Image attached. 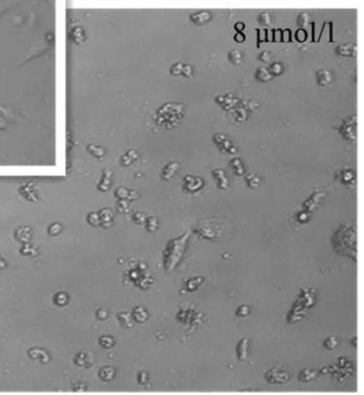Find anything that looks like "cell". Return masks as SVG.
Returning a JSON list of instances; mask_svg holds the SVG:
<instances>
[{"instance_id": "cell-35", "label": "cell", "mask_w": 364, "mask_h": 395, "mask_svg": "<svg viewBox=\"0 0 364 395\" xmlns=\"http://www.w3.org/2000/svg\"><path fill=\"white\" fill-rule=\"evenodd\" d=\"M270 58H271V54H270L268 51H263V52L260 54V60L262 61V62H264V63L269 62Z\"/></svg>"}, {"instance_id": "cell-36", "label": "cell", "mask_w": 364, "mask_h": 395, "mask_svg": "<svg viewBox=\"0 0 364 395\" xmlns=\"http://www.w3.org/2000/svg\"><path fill=\"white\" fill-rule=\"evenodd\" d=\"M147 378H149V376H147V374L145 373V372H141L140 374H139V382L140 384H145V382L147 381Z\"/></svg>"}, {"instance_id": "cell-31", "label": "cell", "mask_w": 364, "mask_h": 395, "mask_svg": "<svg viewBox=\"0 0 364 395\" xmlns=\"http://www.w3.org/2000/svg\"><path fill=\"white\" fill-rule=\"evenodd\" d=\"M249 312H250V309H249V307L248 306H240L238 309L236 310V314H237V317H240V318H244V317H247L249 314Z\"/></svg>"}, {"instance_id": "cell-28", "label": "cell", "mask_w": 364, "mask_h": 395, "mask_svg": "<svg viewBox=\"0 0 364 395\" xmlns=\"http://www.w3.org/2000/svg\"><path fill=\"white\" fill-rule=\"evenodd\" d=\"M145 222H146L147 230H149L150 232L155 231L158 228V220L155 217H151V218L147 219Z\"/></svg>"}, {"instance_id": "cell-27", "label": "cell", "mask_w": 364, "mask_h": 395, "mask_svg": "<svg viewBox=\"0 0 364 395\" xmlns=\"http://www.w3.org/2000/svg\"><path fill=\"white\" fill-rule=\"evenodd\" d=\"M137 157H138V155H137V152H136L135 150H131V151H128L126 155L123 157V160H122V163H123V165H128V164H131L134 160H136L137 159Z\"/></svg>"}, {"instance_id": "cell-3", "label": "cell", "mask_w": 364, "mask_h": 395, "mask_svg": "<svg viewBox=\"0 0 364 395\" xmlns=\"http://www.w3.org/2000/svg\"><path fill=\"white\" fill-rule=\"evenodd\" d=\"M338 131L343 135V138L347 141L354 142L357 139V117L350 116L344 120L341 124Z\"/></svg>"}, {"instance_id": "cell-22", "label": "cell", "mask_w": 364, "mask_h": 395, "mask_svg": "<svg viewBox=\"0 0 364 395\" xmlns=\"http://www.w3.org/2000/svg\"><path fill=\"white\" fill-rule=\"evenodd\" d=\"M204 280V278H202V277H196V278H191L187 281L186 283V289L187 291L191 292V291H195V290L198 288L201 283Z\"/></svg>"}, {"instance_id": "cell-25", "label": "cell", "mask_w": 364, "mask_h": 395, "mask_svg": "<svg viewBox=\"0 0 364 395\" xmlns=\"http://www.w3.org/2000/svg\"><path fill=\"white\" fill-rule=\"evenodd\" d=\"M258 22H260L261 25H264V26H269L270 24H273V17H271L269 12H263L258 16Z\"/></svg>"}, {"instance_id": "cell-38", "label": "cell", "mask_w": 364, "mask_h": 395, "mask_svg": "<svg viewBox=\"0 0 364 395\" xmlns=\"http://www.w3.org/2000/svg\"><path fill=\"white\" fill-rule=\"evenodd\" d=\"M244 28H245V25L242 24V23H238V24L235 25V29H237L238 32H242Z\"/></svg>"}, {"instance_id": "cell-5", "label": "cell", "mask_w": 364, "mask_h": 395, "mask_svg": "<svg viewBox=\"0 0 364 395\" xmlns=\"http://www.w3.org/2000/svg\"><path fill=\"white\" fill-rule=\"evenodd\" d=\"M203 187V180L199 177L187 175L184 178V189L189 193L199 191Z\"/></svg>"}, {"instance_id": "cell-29", "label": "cell", "mask_w": 364, "mask_h": 395, "mask_svg": "<svg viewBox=\"0 0 364 395\" xmlns=\"http://www.w3.org/2000/svg\"><path fill=\"white\" fill-rule=\"evenodd\" d=\"M309 22H310V15L309 14L306 13V12H305V13H300L299 14V16L297 18V24H298L299 27H301V28L306 27Z\"/></svg>"}, {"instance_id": "cell-14", "label": "cell", "mask_w": 364, "mask_h": 395, "mask_svg": "<svg viewBox=\"0 0 364 395\" xmlns=\"http://www.w3.org/2000/svg\"><path fill=\"white\" fill-rule=\"evenodd\" d=\"M248 345H249L248 339H242L237 345L236 351H237V357L240 361L246 360L247 357H248Z\"/></svg>"}, {"instance_id": "cell-37", "label": "cell", "mask_w": 364, "mask_h": 395, "mask_svg": "<svg viewBox=\"0 0 364 395\" xmlns=\"http://www.w3.org/2000/svg\"><path fill=\"white\" fill-rule=\"evenodd\" d=\"M245 39H246V36L243 34V32H237V34L235 35V41H237L239 43L244 42Z\"/></svg>"}, {"instance_id": "cell-21", "label": "cell", "mask_w": 364, "mask_h": 395, "mask_svg": "<svg viewBox=\"0 0 364 395\" xmlns=\"http://www.w3.org/2000/svg\"><path fill=\"white\" fill-rule=\"evenodd\" d=\"M316 377V373L315 372H313V371H311L310 369H305V370H302V371L300 372V374H299V378H300V380L301 381H305V382H308V381H311L312 379H314Z\"/></svg>"}, {"instance_id": "cell-10", "label": "cell", "mask_w": 364, "mask_h": 395, "mask_svg": "<svg viewBox=\"0 0 364 395\" xmlns=\"http://www.w3.org/2000/svg\"><path fill=\"white\" fill-rule=\"evenodd\" d=\"M171 74L174 76L183 75L185 77H190L191 74H193V70H191V67L187 64L176 63L171 67Z\"/></svg>"}, {"instance_id": "cell-17", "label": "cell", "mask_w": 364, "mask_h": 395, "mask_svg": "<svg viewBox=\"0 0 364 395\" xmlns=\"http://www.w3.org/2000/svg\"><path fill=\"white\" fill-rule=\"evenodd\" d=\"M255 78L260 82H267V81H269V80H271L273 76H271V74L269 73V71L267 69H265V67H260V69H257L255 72Z\"/></svg>"}, {"instance_id": "cell-24", "label": "cell", "mask_w": 364, "mask_h": 395, "mask_svg": "<svg viewBox=\"0 0 364 395\" xmlns=\"http://www.w3.org/2000/svg\"><path fill=\"white\" fill-rule=\"evenodd\" d=\"M119 319H120V322L121 324L126 327V328H129V327H133V319L132 316L127 312H123L119 314Z\"/></svg>"}, {"instance_id": "cell-30", "label": "cell", "mask_w": 364, "mask_h": 395, "mask_svg": "<svg viewBox=\"0 0 364 395\" xmlns=\"http://www.w3.org/2000/svg\"><path fill=\"white\" fill-rule=\"evenodd\" d=\"M324 345H325V347H326V348H328V349H333V348H336V345H337V340H336V339L335 337H329V338H327L326 340H325Z\"/></svg>"}, {"instance_id": "cell-34", "label": "cell", "mask_w": 364, "mask_h": 395, "mask_svg": "<svg viewBox=\"0 0 364 395\" xmlns=\"http://www.w3.org/2000/svg\"><path fill=\"white\" fill-rule=\"evenodd\" d=\"M309 213L310 212L306 211V212H301V213L298 214V221L300 222V223H307V222L310 220V214Z\"/></svg>"}, {"instance_id": "cell-1", "label": "cell", "mask_w": 364, "mask_h": 395, "mask_svg": "<svg viewBox=\"0 0 364 395\" xmlns=\"http://www.w3.org/2000/svg\"><path fill=\"white\" fill-rule=\"evenodd\" d=\"M189 236L190 231L183 234L180 238L172 239L171 241H169L168 244H167L164 252V263L167 271L173 270L175 268V265H177L178 261L181 260Z\"/></svg>"}, {"instance_id": "cell-15", "label": "cell", "mask_w": 364, "mask_h": 395, "mask_svg": "<svg viewBox=\"0 0 364 395\" xmlns=\"http://www.w3.org/2000/svg\"><path fill=\"white\" fill-rule=\"evenodd\" d=\"M133 318L137 321L138 323H144L147 318H149V314H147L146 310L143 307H137L135 308L133 311Z\"/></svg>"}, {"instance_id": "cell-8", "label": "cell", "mask_w": 364, "mask_h": 395, "mask_svg": "<svg viewBox=\"0 0 364 395\" xmlns=\"http://www.w3.org/2000/svg\"><path fill=\"white\" fill-rule=\"evenodd\" d=\"M211 20H212V13L208 11H199L190 15V21L195 25H198V26L205 25Z\"/></svg>"}, {"instance_id": "cell-7", "label": "cell", "mask_w": 364, "mask_h": 395, "mask_svg": "<svg viewBox=\"0 0 364 395\" xmlns=\"http://www.w3.org/2000/svg\"><path fill=\"white\" fill-rule=\"evenodd\" d=\"M324 196H325L324 192H315L313 195H311L309 198L304 202V208L306 209V211L308 212L314 211V210L319 206V203L324 198Z\"/></svg>"}, {"instance_id": "cell-18", "label": "cell", "mask_w": 364, "mask_h": 395, "mask_svg": "<svg viewBox=\"0 0 364 395\" xmlns=\"http://www.w3.org/2000/svg\"><path fill=\"white\" fill-rule=\"evenodd\" d=\"M231 166H232V169L234 170V172H235L236 175L243 176L245 174V169H244L242 161H240V159H238V158L232 159Z\"/></svg>"}, {"instance_id": "cell-9", "label": "cell", "mask_w": 364, "mask_h": 395, "mask_svg": "<svg viewBox=\"0 0 364 395\" xmlns=\"http://www.w3.org/2000/svg\"><path fill=\"white\" fill-rule=\"evenodd\" d=\"M316 81L320 86H327L332 82V73L323 69L316 72Z\"/></svg>"}, {"instance_id": "cell-16", "label": "cell", "mask_w": 364, "mask_h": 395, "mask_svg": "<svg viewBox=\"0 0 364 395\" xmlns=\"http://www.w3.org/2000/svg\"><path fill=\"white\" fill-rule=\"evenodd\" d=\"M338 179L344 184H349L355 181V173L350 170H343L338 173Z\"/></svg>"}, {"instance_id": "cell-33", "label": "cell", "mask_w": 364, "mask_h": 395, "mask_svg": "<svg viewBox=\"0 0 364 395\" xmlns=\"http://www.w3.org/2000/svg\"><path fill=\"white\" fill-rule=\"evenodd\" d=\"M101 344L103 345L104 347L109 348L110 346H112V345H113V339L110 338V337H103L101 339Z\"/></svg>"}, {"instance_id": "cell-19", "label": "cell", "mask_w": 364, "mask_h": 395, "mask_svg": "<svg viewBox=\"0 0 364 395\" xmlns=\"http://www.w3.org/2000/svg\"><path fill=\"white\" fill-rule=\"evenodd\" d=\"M268 71L271 74V76H280L284 73V66L281 62H274L269 66Z\"/></svg>"}, {"instance_id": "cell-32", "label": "cell", "mask_w": 364, "mask_h": 395, "mask_svg": "<svg viewBox=\"0 0 364 395\" xmlns=\"http://www.w3.org/2000/svg\"><path fill=\"white\" fill-rule=\"evenodd\" d=\"M133 219H134V221H135L136 223H137V224H143L144 222L146 221L145 215H144L143 213H141V212H137V213H135V214H134V217H133Z\"/></svg>"}, {"instance_id": "cell-26", "label": "cell", "mask_w": 364, "mask_h": 395, "mask_svg": "<svg viewBox=\"0 0 364 395\" xmlns=\"http://www.w3.org/2000/svg\"><path fill=\"white\" fill-rule=\"evenodd\" d=\"M100 375H101V377H102L104 380H107V381H108V380L113 378V376H114V370L111 369V368H104V369L101 370Z\"/></svg>"}, {"instance_id": "cell-13", "label": "cell", "mask_w": 364, "mask_h": 395, "mask_svg": "<svg viewBox=\"0 0 364 395\" xmlns=\"http://www.w3.org/2000/svg\"><path fill=\"white\" fill-rule=\"evenodd\" d=\"M213 176L218 182V188L221 190H225L229 188V181H227V178L225 177L224 172L222 170H214L213 171Z\"/></svg>"}, {"instance_id": "cell-23", "label": "cell", "mask_w": 364, "mask_h": 395, "mask_svg": "<svg viewBox=\"0 0 364 395\" xmlns=\"http://www.w3.org/2000/svg\"><path fill=\"white\" fill-rule=\"evenodd\" d=\"M246 181H247V183H248V186L250 188L254 189V188H257L258 186H260L261 179H260V177L256 176L255 174H248L246 176Z\"/></svg>"}, {"instance_id": "cell-11", "label": "cell", "mask_w": 364, "mask_h": 395, "mask_svg": "<svg viewBox=\"0 0 364 395\" xmlns=\"http://www.w3.org/2000/svg\"><path fill=\"white\" fill-rule=\"evenodd\" d=\"M336 53L342 57H356L357 46L354 44H344L336 47Z\"/></svg>"}, {"instance_id": "cell-20", "label": "cell", "mask_w": 364, "mask_h": 395, "mask_svg": "<svg viewBox=\"0 0 364 395\" xmlns=\"http://www.w3.org/2000/svg\"><path fill=\"white\" fill-rule=\"evenodd\" d=\"M227 58H229V61L234 65H239L240 63H242V60H243L242 53L239 52V50H236V49H233V50H231L229 52V55H227Z\"/></svg>"}, {"instance_id": "cell-2", "label": "cell", "mask_w": 364, "mask_h": 395, "mask_svg": "<svg viewBox=\"0 0 364 395\" xmlns=\"http://www.w3.org/2000/svg\"><path fill=\"white\" fill-rule=\"evenodd\" d=\"M224 226L212 221H204L194 228V231L206 240H217L224 232Z\"/></svg>"}, {"instance_id": "cell-4", "label": "cell", "mask_w": 364, "mask_h": 395, "mask_svg": "<svg viewBox=\"0 0 364 395\" xmlns=\"http://www.w3.org/2000/svg\"><path fill=\"white\" fill-rule=\"evenodd\" d=\"M266 379L270 384H284L289 380V374L283 370L274 368L266 373Z\"/></svg>"}, {"instance_id": "cell-12", "label": "cell", "mask_w": 364, "mask_h": 395, "mask_svg": "<svg viewBox=\"0 0 364 395\" xmlns=\"http://www.w3.org/2000/svg\"><path fill=\"white\" fill-rule=\"evenodd\" d=\"M180 169V164L177 162H171L169 164H167L164 170H163V174L162 177L164 180H170V179L175 175V173Z\"/></svg>"}, {"instance_id": "cell-6", "label": "cell", "mask_w": 364, "mask_h": 395, "mask_svg": "<svg viewBox=\"0 0 364 395\" xmlns=\"http://www.w3.org/2000/svg\"><path fill=\"white\" fill-rule=\"evenodd\" d=\"M214 142L218 145V147L220 148L222 151H226V152H230V153H234L236 151V148L234 147L231 142L226 139V137L224 134H221V133L215 134L214 135Z\"/></svg>"}]
</instances>
